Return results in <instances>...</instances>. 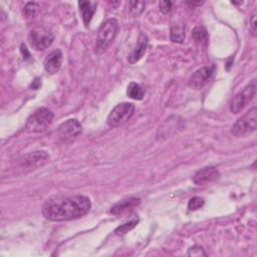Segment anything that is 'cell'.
<instances>
[{
	"instance_id": "cell-18",
	"label": "cell",
	"mask_w": 257,
	"mask_h": 257,
	"mask_svg": "<svg viewBox=\"0 0 257 257\" xmlns=\"http://www.w3.org/2000/svg\"><path fill=\"white\" fill-rule=\"evenodd\" d=\"M126 94L128 95V97H131L133 99L141 100L144 97V90L140 84H138L136 82H131L127 86Z\"/></svg>"
},
{
	"instance_id": "cell-9",
	"label": "cell",
	"mask_w": 257,
	"mask_h": 257,
	"mask_svg": "<svg viewBox=\"0 0 257 257\" xmlns=\"http://www.w3.org/2000/svg\"><path fill=\"white\" fill-rule=\"evenodd\" d=\"M214 66H204L196 70L189 79V86L192 89H202L211 79L214 73Z\"/></svg>"
},
{
	"instance_id": "cell-1",
	"label": "cell",
	"mask_w": 257,
	"mask_h": 257,
	"mask_svg": "<svg viewBox=\"0 0 257 257\" xmlns=\"http://www.w3.org/2000/svg\"><path fill=\"white\" fill-rule=\"evenodd\" d=\"M90 200L83 195H59L47 199L42 205L43 216L54 222L80 218L90 210Z\"/></svg>"
},
{
	"instance_id": "cell-13",
	"label": "cell",
	"mask_w": 257,
	"mask_h": 257,
	"mask_svg": "<svg viewBox=\"0 0 257 257\" xmlns=\"http://www.w3.org/2000/svg\"><path fill=\"white\" fill-rule=\"evenodd\" d=\"M140 204V199L138 198H128L121 200L117 203H115L111 208H110V213L113 215H120L123 214L127 211L133 210L135 207H137Z\"/></svg>"
},
{
	"instance_id": "cell-3",
	"label": "cell",
	"mask_w": 257,
	"mask_h": 257,
	"mask_svg": "<svg viewBox=\"0 0 257 257\" xmlns=\"http://www.w3.org/2000/svg\"><path fill=\"white\" fill-rule=\"evenodd\" d=\"M53 118V112L46 108H37L32 114H30L26 120L25 128L28 133H42L51 123Z\"/></svg>"
},
{
	"instance_id": "cell-4",
	"label": "cell",
	"mask_w": 257,
	"mask_h": 257,
	"mask_svg": "<svg viewBox=\"0 0 257 257\" xmlns=\"http://www.w3.org/2000/svg\"><path fill=\"white\" fill-rule=\"evenodd\" d=\"M257 127V108H250L232 126L231 133L235 137H244L252 134Z\"/></svg>"
},
{
	"instance_id": "cell-24",
	"label": "cell",
	"mask_w": 257,
	"mask_h": 257,
	"mask_svg": "<svg viewBox=\"0 0 257 257\" xmlns=\"http://www.w3.org/2000/svg\"><path fill=\"white\" fill-rule=\"evenodd\" d=\"M172 5L173 3L171 1H161L159 3V7H160V11L164 14L169 13L172 10Z\"/></svg>"
},
{
	"instance_id": "cell-2",
	"label": "cell",
	"mask_w": 257,
	"mask_h": 257,
	"mask_svg": "<svg viewBox=\"0 0 257 257\" xmlns=\"http://www.w3.org/2000/svg\"><path fill=\"white\" fill-rule=\"evenodd\" d=\"M117 30L118 23L114 18H109L100 25L95 43V51L97 53H102L109 47L116 36Z\"/></svg>"
},
{
	"instance_id": "cell-14",
	"label": "cell",
	"mask_w": 257,
	"mask_h": 257,
	"mask_svg": "<svg viewBox=\"0 0 257 257\" xmlns=\"http://www.w3.org/2000/svg\"><path fill=\"white\" fill-rule=\"evenodd\" d=\"M147 45H148V38L145 34H141L138 44L136 46V48L131 52V54L127 57V60L130 63H136L137 61H139L143 55L146 52L147 49Z\"/></svg>"
},
{
	"instance_id": "cell-11",
	"label": "cell",
	"mask_w": 257,
	"mask_h": 257,
	"mask_svg": "<svg viewBox=\"0 0 257 257\" xmlns=\"http://www.w3.org/2000/svg\"><path fill=\"white\" fill-rule=\"evenodd\" d=\"M220 178V173L215 167H205L199 170L193 177V182L198 185H206Z\"/></svg>"
},
{
	"instance_id": "cell-20",
	"label": "cell",
	"mask_w": 257,
	"mask_h": 257,
	"mask_svg": "<svg viewBox=\"0 0 257 257\" xmlns=\"http://www.w3.org/2000/svg\"><path fill=\"white\" fill-rule=\"evenodd\" d=\"M138 224V220H132V221H128L120 226H118L116 229H115V234L117 235H124L126 234L128 231H131L132 229H134L136 227V225Z\"/></svg>"
},
{
	"instance_id": "cell-8",
	"label": "cell",
	"mask_w": 257,
	"mask_h": 257,
	"mask_svg": "<svg viewBox=\"0 0 257 257\" xmlns=\"http://www.w3.org/2000/svg\"><path fill=\"white\" fill-rule=\"evenodd\" d=\"M81 130V124L77 119H67L58 126L57 136L63 143H70L78 137Z\"/></svg>"
},
{
	"instance_id": "cell-25",
	"label": "cell",
	"mask_w": 257,
	"mask_h": 257,
	"mask_svg": "<svg viewBox=\"0 0 257 257\" xmlns=\"http://www.w3.org/2000/svg\"><path fill=\"white\" fill-rule=\"evenodd\" d=\"M251 31H252V35L255 36V34H256V16H255V14H253L252 18H251Z\"/></svg>"
},
{
	"instance_id": "cell-7",
	"label": "cell",
	"mask_w": 257,
	"mask_h": 257,
	"mask_svg": "<svg viewBox=\"0 0 257 257\" xmlns=\"http://www.w3.org/2000/svg\"><path fill=\"white\" fill-rule=\"evenodd\" d=\"M256 94V80L253 79L241 92L237 93L231 101L230 110L233 113L240 112Z\"/></svg>"
},
{
	"instance_id": "cell-21",
	"label": "cell",
	"mask_w": 257,
	"mask_h": 257,
	"mask_svg": "<svg viewBox=\"0 0 257 257\" xmlns=\"http://www.w3.org/2000/svg\"><path fill=\"white\" fill-rule=\"evenodd\" d=\"M39 10V5L38 3H35V2H28L25 7H24V14L27 16V17H33L37 14Z\"/></svg>"
},
{
	"instance_id": "cell-17",
	"label": "cell",
	"mask_w": 257,
	"mask_h": 257,
	"mask_svg": "<svg viewBox=\"0 0 257 257\" xmlns=\"http://www.w3.org/2000/svg\"><path fill=\"white\" fill-rule=\"evenodd\" d=\"M186 32H185V27L182 25H173L171 27V33H170V38L173 42L176 43H182L185 39Z\"/></svg>"
},
{
	"instance_id": "cell-6",
	"label": "cell",
	"mask_w": 257,
	"mask_h": 257,
	"mask_svg": "<svg viewBox=\"0 0 257 257\" xmlns=\"http://www.w3.org/2000/svg\"><path fill=\"white\" fill-rule=\"evenodd\" d=\"M135 105L130 102H122L113 107L107 116L109 126H119L125 123L134 114Z\"/></svg>"
},
{
	"instance_id": "cell-5",
	"label": "cell",
	"mask_w": 257,
	"mask_h": 257,
	"mask_svg": "<svg viewBox=\"0 0 257 257\" xmlns=\"http://www.w3.org/2000/svg\"><path fill=\"white\" fill-rule=\"evenodd\" d=\"M53 40L54 36L52 32L42 26L32 29L28 35V42L30 46L36 51L44 50L51 45Z\"/></svg>"
},
{
	"instance_id": "cell-19",
	"label": "cell",
	"mask_w": 257,
	"mask_h": 257,
	"mask_svg": "<svg viewBox=\"0 0 257 257\" xmlns=\"http://www.w3.org/2000/svg\"><path fill=\"white\" fill-rule=\"evenodd\" d=\"M127 9H128V13L133 16V17H138L140 16L143 11L145 10V7H146V3L145 1H137V0H134V1H130L127 3Z\"/></svg>"
},
{
	"instance_id": "cell-22",
	"label": "cell",
	"mask_w": 257,
	"mask_h": 257,
	"mask_svg": "<svg viewBox=\"0 0 257 257\" xmlns=\"http://www.w3.org/2000/svg\"><path fill=\"white\" fill-rule=\"evenodd\" d=\"M205 204V201L203 198L201 197H193L190 199L189 204H188V209L191 211H195L198 210L200 208H202Z\"/></svg>"
},
{
	"instance_id": "cell-23",
	"label": "cell",
	"mask_w": 257,
	"mask_h": 257,
	"mask_svg": "<svg viewBox=\"0 0 257 257\" xmlns=\"http://www.w3.org/2000/svg\"><path fill=\"white\" fill-rule=\"evenodd\" d=\"M187 255H189V256H198L199 257V256H207V253L204 251L203 247L195 245V246L189 248Z\"/></svg>"
},
{
	"instance_id": "cell-10",
	"label": "cell",
	"mask_w": 257,
	"mask_h": 257,
	"mask_svg": "<svg viewBox=\"0 0 257 257\" xmlns=\"http://www.w3.org/2000/svg\"><path fill=\"white\" fill-rule=\"evenodd\" d=\"M48 158L49 157L45 152H34L23 158L20 163V167L24 171H33L43 166L47 162Z\"/></svg>"
},
{
	"instance_id": "cell-16",
	"label": "cell",
	"mask_w": 257,
	"mask_h": 257,
	"mask_svg": "<svg viewBox=\"0 0 257 257\" xmlns=\"http://www.w3.org/2000/svg\"><path fill=\"white\" fill-rule=\"evenodd\" d=\"M192 36H193V39L195 40V42L199 46L206 47L208 45L209 35H208L207 30L204 27H202V26L195 27L192 31Z\"/></svg>"
},
{
	"instance_id": "cell-12",
	"label": "cell",
	"mask_w": 257,
	"mask_h": 257,
	"mask_svg": "<svg viewBox=\"0 0 257 257\" xmlns=\"http://www.w3.org/2000/svg\"><path fill=\"white\" fill-rule=\"evenodd\" d=\"M61 62H62V52L60 49H55L45 57L43 66L47 73L55 74L60 69Z\"/></svg>"
},
{
	"instance_id": "cell-15",
	"label": "cell",
	"mask_w": 257,
	"mask_h": 257,
	"mask_svg": "<svg viewBox=\"0 0 257 257\" xmlns=\"http://www.w3.org/2000/svg\"><path fill=\"white\" fill-rule=\"evenodd\" d=\"M79 11L81 12V17L85 26H87L95 12L96 2L94 1H79Z\"/></svg>"
}]
</instances>
